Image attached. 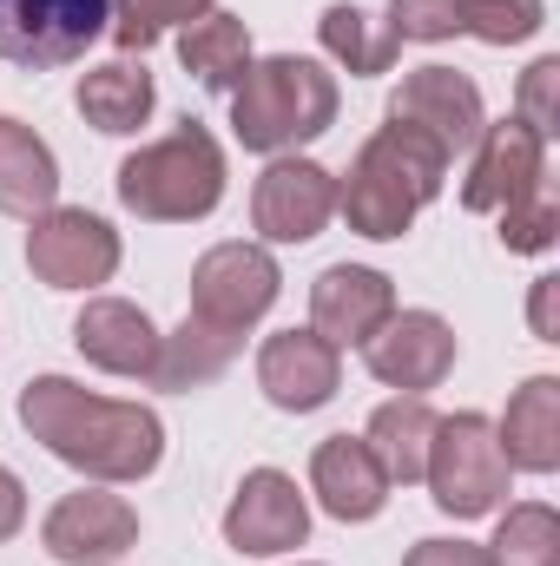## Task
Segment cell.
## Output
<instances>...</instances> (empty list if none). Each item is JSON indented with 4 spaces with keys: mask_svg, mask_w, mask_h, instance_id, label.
I'll return each instance as SVG.
<instances>
[{
    "mask_svg": "<svg viewBox=\"0 0 560 566\" xmlns=\"http://www.w3.org/2000/svg\"><path fill=\"white\" fill-rule=\"evenodd\" d=\"M20 422L33 441H46L66 468L106 481V488H126L145 481L165 454V428L152 409L139 402H113V396H93L66 376H40L20 389Z\"/></svg>",
    "mask_w": 560,
    "mask_h": 566,
    "instance_id": "cell-1",
    "label": "cell"
},
{
    "mask_svg": "<svg viewBox=\"0 0 560 566\" xmlns=\"http://www.w3.org/2000/svg\"><path fill=\"white\" fill-rule=\"evenodd\" d=\"M442 178H448V158L422 139L416 126L390 119L376 139L356 151V165H350V178L336 191V211L363 238H403L409 218L442 191Z\"/></svg>",
    "mask_w": 560,
    "mask_h": 566,
    "instance_id": "cell-2",
    "label": "cell"
},
{
    "mask_svg": "<svg viewBox=\"0 0 560 566\" xmlns=\"http://www.w3.org/2000/svg\"><path fill=\"white\" fill-rule=\"evenodd\" d=\"M330 119H336V80L317 60L278 53L245 66V80L231 86V133L251 151H290L330 133Z\"/></svg>",
    "mask_w": 560,
    "mask_h": 566,
    "instance_id": "cell-3",
    "label": "cell"
},
{
    "mask_svg": "<svg viewBox=\"0 0 560 566\" xmlns=\"http://www.w3.org/2000/svg\"><path fill=\"white\" fill-rule=\"evenodd\" d=\"M120 198H126V211H139L152 224L205 218L225 198V151L198 119H185L172 139L145 145L120 165Z\"/></svg>",
    "mask_w": 560,
    "mask_h": 566,
    "instance_id": "cell-4",
    "label": "cell"
},
{
    "mask_svg": "<svg viewBox=\"0 0 560 566\" xmlns=\"http://www.w3.org/2000/svg\"><path fill=\"white\" fill-rule=\"evenodd\" d=\"M422 481L435 488V507L455 514V521L495 514L501 494H508V454L495 441V422L488 416H448V422H435Z\"/></svg>",
    "mask_w": 560,
    "mask_h": 566,
    "instance_id": "cell-5",
    "label": "cell"
},
{
    "mask_svg": "<svg viewBox=\"0 0 560 566\" xmlns=\"http://www.w3.org/2000/svg\"><path fill=\"white\" fill-rule=\"evenodd\" d=\"M113 27L106 0H0V60L27 73L73 66Z\"/></svg>",
    "mask_w": 560,
    "mask_h": 566,
    "instance_id": "cell-6",
    "label": "cell"
},
{
    "mask_svg": "<svg viewBox=\"0 0 560 566\" xmlns=\"http://www.w3.org/2000/svg\"><path fill=\"white\" fill-rule=\"evenodd\" d=\"M278 264L265 244H218L198 258L191 271V316L211 323V329H231L245 336L271 303H278Z\"/></svg>",
    "mask_w": 560,
    "mask_h": 566,
    "instance_id": "cell-7",
    "label": "cell"
},
{
    "mask_svg": "<svg viewBox=\"0 0 560 566\" xmlns=\"http://www.w3.org/2000/svg\"><path fill=\"white\" fill-rule=\"evenodd\" d=\"M548 7L541 0H390V40H455L475 33L488 46L541 33Z\"/></svg>",
    "mask_w": 560,
    "mask_h": 566,
    "instance_id": "cell-8",
    "label": "cell"
},
{
    "mask_svg": "<svg viewBox=\"0 0 560 566\" xmlns=\"http://www.w3.org/2000/svg\"><path fill=\"white\" fill-rule=\"evenodd\" d=\"M390 119H396V126H416L442 158L475 151L481 126H488V119H481V93H475V80H462L455 66H416V73L396 86Z\"/></svg>",
    "mask_w": 560,
    "mask_h": 566,
    "instance_id": "cell-9",
    "label": "cell"
},
{
    "mask_svg": "<svg viewBox=\"0 0 560 566\" xmlns=\"http://www.w3.org/2000/svg\"><path fill=\"white\" fill-rule=\"evenodd\" d=\"M27 264L53 290H86V283H106L120 271V238L93 211H46V218H33Z\"/></svg>",
    "mask_w": 560,
    "mask_h": 566,
    "instance_id": "cell-10",
    "label": "cell"
},
{
    "mask_svg": "<svg viewBox=\"0 0 560 566\" xmlns=\"http://www.w3.org/2000/svg\"><path fill=\"white\" fill-rule=\"evenodd\" d=\"M40 541H46V554L60 566H113L120 554H133L139 514H133V501H120L106 488H80V494H66L46 514Z\"/></svg>",
    "mask_w": 560,
    "mask_h": 566,
    "instance_id": "cell-11",
    "label": "cell"
},
{
    "mask_svg": "<svg viewBox=\"0 0 560 566\" xmlns=\"http://www.w3.org/2000/svg\"><path fill=\"white\" fill-rule=\"evenodd\" d=\"M541 185H548V139H541V133H528L521 119L481 126L468 185H462V205H468V211H508L515 198H528V191H541Z\"/></svg>",
    "mask_w": 560,
    "mask_h": 566,
    "instance_id": "cell-12",
    "label": "cell"
},
{
    "mask_svg": "<svg viewBox=\"0 0 560 566\" xmlns=\"http://www.w3.org/2000/svg\"><path fill=\"white\" fill-rule=\"evenodd\" d=\"M343 382V349H330L317 329H278L258 349V389L271 396V409L283 416H310L336 396Z\"/></svg>",
    "mask_w": 560,
    "mask_h": 566,
    "instance_id": "cell-13",
    "label": "cell"
},
{
    "mask_svg": "<svg viewBox=\"0 0 560 566\" xmlns=\"http://www.w3.org/2000/svg\"><path fill=\"white\" fill-rule=\"evenodd\" d=\"M330 211H336V178L310 158H278L251 198V224L271 244H310L330 224Z\"/></svg>",
    "mask_w": 560,
    "mask_h": 566,
    "instance_id": "cell-14",
    "label": "cell"
},
{
    "mask_svg": "<svg viewBox=\"0 0 560 566\" xmlns=\"http://www.w3.org/2000/svg\"><path fill=\"white\" fill-rule=\"evenodd\" d=\"M363 363H370L376 382L422 396V389H435V382L455 369V336H448V323H442L435 310H403V316H390V323L363 343Z\"/></svg>",
    "mask_w": 560,
    "mask_h": 566,
    "instance_id": "cell-15",
    "label": "cell"
},
{
    "mask_svg": "<svg viewBox=\"0 0 560 566\" xmlns=\"http://www.w3.org/2000/svg\"><path fill=\"white\" fill-rule=\"evenodd\" d=\"M396 316V290L383 271H363V264H330L317 290H310V329L330 343V349H363L383 323Z\"/></svg>",
    "mask_w": 560,
    "mask_h": 566,
    "instance_id": "cell-16",
    "label": "cell"
},
{
    "mask_svg": "<svg viewBox=\"0 0 560 566\" xmlns=\"http://www.w3.org/2000/svg\"><path fill=\"white\" fill-rule=\"evenodd\" d=\"M303 534H310V507H303L297 481L278 468L245 474V488L225 514V541L238 554H290V547H303Z\"/></svg>",
    "mask_w": 560,
    "mask_h": 566,
    "instance_id": "cell-17",
    "label": "cell"
},
{
    "mask_svg": "<svg viewBox=\"0 0 560 566\" xmlns=\"http://www.w3.org/2000/svg\"><path fill=\"white\" fill-rule=\"evenodd\" d=\"M310 488H317L323 514H336V521H376L390 501V474L376 468L363 434H330L310 454Z\"/></svg>",
    "mask_w": 560,
    "mask_h": 566,
    "instance_id": "cell-18",
    "label": "cell"
},
{
    "mask_svg": "<svg viewBox=\"0 0 560 566\" xmlns=\"http://www.w3.org/2000/svg\"><path fill=\"white\" fill-rule=\"evenodd\" d=\"M73 343L106 376H152L158 369V329H152V316H145L139 303H120V296L86 303L80 323H73Z\"/></svg>",
    "mask_w": 560,
    "mask_h": 566,
    "instance_id": "cell-19",
    "label": "cell"
},
{
    "mask_svg": "<svg viewBox=\"0 0 560 566\" xmlns=\"http://www.w3.org/2000/svg\"><path fill=\"white\" fill-rule=\"evenodd\" d=\"M508 468H528V474H554L560 468V382L554 376H535L521 382V396L508 402V416L495 428Z\"/></svg>",
    "mask_w": 560,
    "mask_h": 566,
    "instance_id": "cell-20",
    "label": "cell"
},
{
    "mask_svg": "<svg viewBox=\"0 0 560 566\" xmlns=\"http://www.w3.org/2000/svg\"><path fill=\"white\" fill-rule=\"evenodd\" d=\"M60 198V165L46 139H33V126L20 119H0V211L7 218H46Z\"/></svg>",
    "mask_w": 560,
    "mask_h": 566,
    "instance_id": "cell-21",
    "label": "cell"
},
{
    "mask_svg": "<svg viewBox=\"0 0 560 566\" xmlns=\"http://www.w3.org/2000/svg\"><path fill=\"white\" fill-rule=\"evenodd\" d=\"M435 409L422 402V396H396V402H383L376 416H370V454H376V468L390 474V488L403 481H422V468H428V434H435Z\"/></svg>",
    "mask_w": 560,
    "mask_h": 566,
    "instance_id": "cell-22",
    "label": "cell"
},
{
    "mask_svg": "<svg viewBox=\"0 0 560 566\" xmlns=\"http://www.w3.org/2000/svg\"><path fill=\"white\" fill-rule=\"evenodd\" d=\"M80 119L100 133H139L152 119V73L133 60H106L80 80Z\"/></svg>",
    "mask_w": 560,
    "mask_h": 566,
    "instance_id": "cell-23",
    "label": "cell"
},
{
    "mask_svg": "<svg viewBox=\"0 0 560 566\" xmlns=\"http://www.w3.org/2000/svg\"><path fill=\"white\" fill-rule=\"evenodd\" d=\"M178 60H185V73H198V86L231 93L245 80V66H251V33L231 13H205V20H191L178 33Z\"/></svg>",
    "mask_w": 560,
    "mask_h": 566,
    "instance_id": "cell-24",
    "label": "cell"
},
{
    "mask_svg": "<svg viewBox=\"0 0 560 566\" xmlns=\"http://www.w3.org/2000/svg\"><path fill=\"white\" fill-rule=\"evenodd\" d=\"M238 343H245V336H231V329H211V323L185 316V329H178V336H158V369H152V382H158V389H198V382H211V376H225V369H231Z\"/></svg>",
    "mask_w": 560,
    "mask_h": 566,
    "instance_id": "cell-25",
    "label": "cell"
},
{
    "mask_svg": "<svg viewBox=\"0 0 560 566\" xmlns=\"http://www.w3.org/2000/svg\"><path fill=\"white\" fill-rule=\"evenodd\" d=\"M317 40H323V53H330L336 66H350V73H390V66H396V40L376 33L363 7H343V0L323 7Z\"/></svg>",
    "mask_w": 560,
    "mask_h": 566,
    "instance_id": "cell-26",
    "label": "cell"
},
{
    "mask_svg": "<svg viewBox=\"0 0 560 566\" xmlns=\"http://www.w3.org/2000/svg\"><path fill=\"white\" fill-rule=\"evenodd\" d=\"M495 566H560V514L548 501H528V507L501 514Z\"/></svg>",
    "mask_w": 560,
    "mask_h": 566,
    "instance_id": "cell-27",
    "label": "cell"
},
{
    "mask_svg": "<svg viewBox=\"0 0 560 566\" xmlns=\"http://www.w3.org/2000/svg\"><path fill=\"white\" fill-rule=\"evenodd\" d=\"M113 7V40L126 46V53H145L165 27H191V20H205V7L211 0H106Z\"/></svg>",
    "mask_w": 560,
    "mask_h": 566,
    "instance_id": "cell-28",
    "label": "cell"
},
{
    "mask_svg": "<svg viewBox=\"0 0 560 566\" xmlns=\"http://www.w3.org/2000/svg\"><path fill=\"white\" fill-rule=\"evenodd\" d=\"M554 231H560L554 185H541V191H528V198H515V205L501 211V244H508V251H548Z\"/></svg>",
    "mask_w": 560,
    "mask_h": 566,
    "instance_id": "cell-29",
    "label": "cell"
},
{
    "mask_svg": "<svg viewBox=\"0 0 560 566\" xmlns=\"http://www.w3.org/2000/svg\"><path fill=\"white\" fill-rule=\"evenodd\" d=\"M528 133H541V139H554L560 133V60H535L528 73H521V113H515Z\"/></svg>",
    "mask_w": 560,
    "mask_h": 566,
    "instance_id": "cell-30",
    "label": "cell"
},
{
    "mask_svg": "<svg viewBox=\"0 0 560 566\" xmlns=\"http://www.w3.org/2000/svg\"><path fill=\"white\" fill-rule=\"evenodd\" d=\"M403 566H495V554L475 541H416Z\"/></svg>",
    "mask_w": 560,
    "mask_h": 566,
    "instance_id": "cell-31",
    "label": "cell"
},
{
    "mask_svg": "<svg viewBox=\"0 0 560 566\" xmlns=\"http://www.w3.org/2000/svg\"><path fill=\"white\" fill-rule=\"evenodd\" d=\"M20 521H27V488L0 468V541H13V534H20Z\"/></svg>",
    "mask_w": 560,
    "mask_h": 566,
    "instance_id": "cell-32",
    "label": "cell"
},
{
    "mask_svg": "<svg viewBox=\"0 0 560 566\" xmlns=\"http://www.w3.org/2000/svg\"><path fill=\"white\" fill-rule=\"evenodd\" d=\"M535 329H541V343H554V277L535 283Z\"/></svg>",
    "mask_w": 560,
    "mask_h": 566,
    "instance_id": "cell-33",
    "label": "cell"
}]
</instances>
